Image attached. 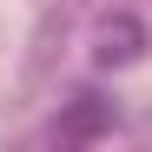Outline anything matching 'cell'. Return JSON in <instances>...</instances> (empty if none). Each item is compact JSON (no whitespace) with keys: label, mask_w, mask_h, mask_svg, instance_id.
<instances>
[{"label":"cell","mask_w":152,"mask_h":152,"mask_svg":"<svg viewBox=\"0 0 152 152\" xmlns=\"http://www.w3.org/2000/svg\"><path fill=\"white\" fill-rule=\"evenodd\" d=\"M145 53V27L132 13H119V20H106V27H99V46H93V60L99 66H132Z\"/></svg>","instance_id":"1"},{"label":"cell","mask_w":152,"mask_h":152,"mask_svg":"<svg viewBox=\"0 0 152 152\" xmlns=\"http://www.w3.org/2000/svg\"><path fill=\"white\" fill-rule=\"evenodd\" d=\"M99 126H113V106L99 93H73V113L60 119V139H86V132H99Z\"/></svg>","instance_id":"2"}]
</instances>
